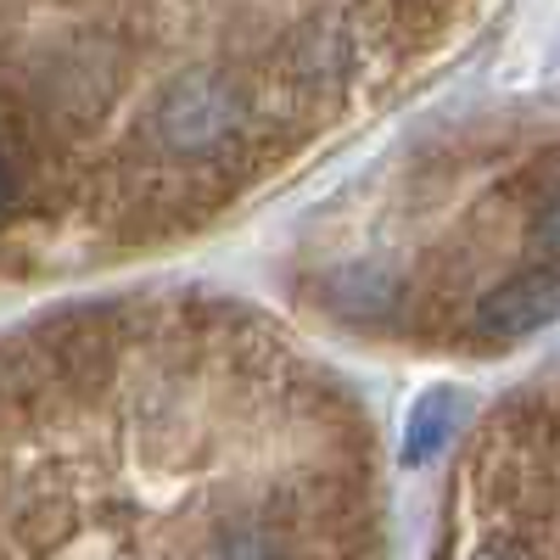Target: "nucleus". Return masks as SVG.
<instances>
[{
    "mask_svg": "<svg viewBox=\"0 0 560 560\" xmlns=\"http://www.w3.org/2000/svg\"><path fill=\"white\" fill-rule=\"evenodd\" d=\"M158 140L179 158H208L224 140H236L247 124V96L224 73H185L158 102Z\"/></svg>",
    "mask_w": 560,
    "mask_h": 560,
    "instance_id": "f257e3e1",
    "label": "nucleus"
},
{
    "mask_svg": "<svg viewBox=\"0 0 560 560\" xmlns=\"http://www.w3.org/2000/svg\"><path fill=\"white\" fill-rule=\"evenodd\" d=\"M12 197H18V174H12V163H7V152H0V213L12 208Z\"/></svg>",
    "mask_w": 560,
    "mask_h": 560,
    "instance_id": "423d86ee",
    "label": "nucleus"
},
{
    "mask_svg": "<svg viewBox=\"0 0 560 560\" xmlns=\"http://www.w3.org/2000/svg\"><path fill=\"white\" fill-rule=\"evenodd\" d=\"M292 57H298V73L314 79V84H331L348 73V57H353V45L342 28H303L292 39Z\"/></svg>",
    "mask_w": 560,
    "mask_h": 560,
    "instance_id": "20e7f679",
    "label": "nucleus"
},
{
    "mask_svg": "<svg viewBox=\"0 0 560 560\" xmlns=\"http://www.w3.org/2000/svg\"><path fill=\"white\" fill-rule=\"evenodd\" d=\"M454 420H459V398L448 387L420 398L415 415H409V427H404V465H427L454 438Z\"/></svg>",
    "mask_w": 560,
    "mask_h": 560,
    "instance_id": "7ed1b4c3",
    "label": "nucleus"
},
{
    "mask_svg": "<svg viewBox=\"0 0 560 560\" xmlns=\"http://www.w3.org/2000/svg\"><path fill=\"white\" fill-rule=\"evenodd\" d=\"M208 560H287V549H280V538H275V533H264V527L242 522V527H224V533L213 538Z\"/></svg>",
    "mask_w": 560,
    "mask_h": 560,
    "instance_id": "39448f33",
    "label": "nucleus"
},
{
    "mask_svg": "<svg viewBox=\"0 0 560 560\" xmlns=\"http://www.w3.org/2000/svg\"><path fill=\"white\" fill-rule=\"evenodd\" d=\"M560 319V269H516V275H504L499 287H488L471 308V331L482 342H527L538 337L544 325Z\"/></svg>",
    "mask_w": 560,
    "mask_h": 560,
    "instance_id": "f03ea898",
    "label": "nucleus"
},
{
    "mask_svg": "<svg viewBox=\"0 0 560 560\" xmlns=\"http://www.w3.org/2000/svg\"><path fill=\"white\" fill-rule=\"evenodd\" d=\"M471 560H527V549H516V544H482Z\"/></svg>",
    "mask_w": 560,
    "mask_h": 560,
    "instance_id": "0eeeda50",
    "label": "nucleus"
}]
</instances>
